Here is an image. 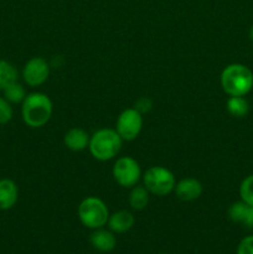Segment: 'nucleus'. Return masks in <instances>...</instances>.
I'll use <instances>...</instances> for the list:
<instances>
[{"mask_svg":"<svg viewBox=\"0 0 253 254\" xmlns=\"http://www.w3.org/2000/svg\"><path fill=\"white\" fill-rule=\"evenodd\" d=\"M22 121L30 128H41L52 116V102L45 93L34 92L25 97L21 107Z\"/></svg>","mask_w":253,"mask_h":254,"instance_id":"nucleus-1","label":"nucleus"},{"mask_svg":"<svg viewBox=\"0 0 253 254\" xmlns=\"http://www.w3.org/2000/svg\"><path fill=\"white\" fill-rule=\"evenodd\" d=\"M221 86L230 97H245L253 88V72L242 64H228L221 73Z\"/></svg>","mask_w":253,"mask_h":254,"instance_id":"nucleus-2","label":"nucleus"},{"mask_svg":"<svg viewBox=\"0 0 253 254\" xmlns=\"http://www.w3.org/2000/svg\"><path fill=\"white\" fill-rule=\"evenodd\" d=\"M123 144L116 129H101L89 138L88 148L92 156L99 161H108L119 154Z\"/></svg>","mask_w":253,"mask_h":254,"instance_id":"nucleus-3","label":"nucleus"},{"mask_svg":"<svg viewBox=\"0 0 253 254\" xmlns=\"http://www.w3.org/2000/svg\"><path fill=\"white\" fill-rule=\"evenodd\" d=\"M78 217L87 228L98 230L108 223L109 211L101 198L89 196L79 203Z\"/></svg>","mask_w":253,"mask_h":254,"instance_id":"nucleus-4","label":"nucleus"},{"mask_svg":"<svg viewBox=\"0 0 253 254\" xmlns=\"http://www.w3.org/2000/svg\"><path fill=\"white\" fill-rule=\"evenodd\" d=\"M144 186L150 193L156 196H166L175 189V176L164 166H151L143 176Z\"/></svg>","mask_w":253,"mask_h":254,"instance_id":"nucleus-5","label":"nucleus"},{"mask_svg":"<svg viewBox=\"0 0 253 254\" xmlns=\"http://www.w3.org/2000/svg\"><path fill=\"white\" fill-rule=\"evenodd\" d=\"M112 174H113L114 180L121 186L133 188L140 180L141 170L135 159L130 156H123L114 163Z\"/></svg>","mask_w":253,"mask_h":254,"instance_id":"nucleus-6","label":"nucleus"},{"mask_svg":"<svg viewBox=\"0 0 253 254\" xmlns=\"http://www.w3.org/2000/svg\"><path fill=\"white\" fill-rule=\"evenodd\" d=\"M143 128V114L135 108H128L119 114L116 130L123 140H134Z\"/></svg>","mask_w":253,"mask_h":254,"instance_id":"nucleus-7","label":"nucleus"},{"mask_svg":"<svg viewBox=\"0 0 253 254\" xmlns=\"http://www.w3.org/2000/svg\"><path fill=\"white\" fill-rule=\"evenodd\" d=\"M50 74V64L42 57H32L22 68V78L30 87H39L47 81Z\"/></svg>","mask_w":253,"mask_h":254,"instance_id":"nucleus-8","label":"nucleus"},{"mask_svg":"<svg viewBox=\"0 0 253 254\" xmlns=\"http://www.w3.org/2000/svg\"><path fill=\"white\" fill-rule=\"evenodd\" d=\"M174 191L181 201H193L202 193V185L196 179L185 178L176 184Z\"/></svg>","mask_w":253,"mask_h":254,"instance_id":"nucleus-9","label":"nucleus"},{"mask_svg":"<svg viewBox=\"0 0 253 254\" xmlns=\"http://www.w3.org/2000/svg\"><path fill=\"white\" fill-rule=\"evenodd\" d=\"M19 198V189L11 179H0V211L14 207Z\"/></svg>","mask_w":253,"mask_h":254,"instance_id":"nucleus-10","label":"nucleus"},{"mask_svg":"<svg viewBox=\"0 0 253 254\" xmlns=\"http://www.w3.org/2000/svg\"><path fill=\"white\" fill-rule=\"evenodd\" d=\"M228 217L236 223H242L248 228H253V206L242 200L232 203L228 208Z\"/></svg>","mask_w":253,"mask_h":254,"instance_id":"nucleus-11","label":"nucleus"},{"mask_svg":"<svg viewBox=\"0 0 253 254\" xmlns=\"http://www.w3.org/2000/svg\"><path fill=\"white\" fill-rule=\"evenodd\" d=\"M91 245L93 246L94 250L107 253L116 248L117 238L114 236V232H112V231L98 228L91 235Z\"/></svg>","mask_w":253,"mask_h":254,"instance_id":"nucleus-12","label":"nucleus"},{"mask_svg":"<svg viewBox=\"0 0 253 254\" xmlns=\"http://www.w3.org/2000/svg\"><path fill=\"white\" fill-rule=\"evenodd\" d=\"M63 143L72 151H82L88 146L89 135L81 128H72L64 134Z\"/></svg>","mask_w":253,"mask_h":254,"instance_id":"nucleus-13","label":"nucleus"},{"mask_svg":"<svg viewBox=\"0 0 253 254\" xmlns=\"http://www.w3.org/2000/svg\"><path fill=\"white\" fill-rule=\"evenodd\" d=\"M134 216L133 213L126 210L118 211L113 215L109 216L108 226L109 230L114 233H124L128 232L134 226Z\"/></svg>","mask_w":253,"mask_h":254,"instance_id":"nucleus-14","label":"nucleus"},{"mask_svg":"<svg viewBox=\"0 0 253 254\" xmlns=\"http://www.w3.org/2000/svg\"><path fill=\"white\" fill-rule=\"evenodd\" d=\"M227 111L235 118H243L250 112V104L245 97L231 96L227 101Z\"/></svg>","mask_w":253,"mask_h":254,"instance_id":"nucleus-15","label":"nucleus"},{"mask_svg":"<svg viewBox=\"0 0 253 254\" xmlns=\"http://www.w3.org/2000/svg\"><path fill=\"white\" fill-rule=\"evenodd\" d=\"M149 191L145 186H134L129 195V203L131 208L136 211H141L148 206L149 203Z\"/></svg>","mask_w":253,"mask_h":254,"instance_id":"nucleus-16","label":"nucleus"},{"mask_svg":"<svg viewBox=\"0 0 253 254\" xmlns=\"http://www.w3.org/2000/svg\"><path fill=\"white\" fill-rule=\"evenodd\" d=\"M2 93H4V98L6 99L10 104L22 103L25 97L27 96L26 92H25L24 86H22L21 83H19L17 81L12 82L9 86L5 87V88L2 89Z\"/></svg>","mask_w":253,"mask_h":254,"instance_id":"nucleus-17","label":"nucleus"},{"mask_svg":"<svg viewBox=\"0 0 253 254\" xmlns=\"http://www.w3.org/2000/svg\"><path fill=\"white\" fill-rule=\"evenodd\" d=\"M15 81H17V69L10 62L0 60V91Z\"/></svg>","mask_w":253,"mask_h":254,"instance_id":"nucleus-18","label":"nucleus"},{"mask_svg":"<svg viewBox=\"0 0 253 254\" xmlns=\"http://www.w3.org/2000/svg\"><path fill=\"white\" fill-rule=\"evenodd\" d=\"M240 196L243 202L253 206V174L242 181L240 186Z\"/></svg>","mask_w":253,"mask_h":254,"instance_id":"nucleus-19","label":"nucleus"},{"mask_svg":"<svg viewBox=\"0 0 253 254\" xmlns=\"http://www.w3.org/2000/svg\"><path fill=\"white\" fill-rule=\"evenodd\" d=\"M12 119V107L4 97L0 96V126L9 123Z\"/></svg>","mask_w":253,"mask_h":254,"instance_id":"nucleus-20","label":"nucleus"},{"mask_svg":"<svg viewBox=\"0 0 253 254\" xmlns=\"http://www.w3.org/2000/svg\"><path fill=\"white\" fill-rule=\"evenodd\" d=\"M237 254H253V236H247L240 242Z\"/></svg>","mask_w":253,"mask_h":254,"instance_id":"nucleus-21","label":"nucleus"},{"mask_svg":"<svg viewBox=\"0 0 253 254\" xmlns=\"http://www.w3.org/2000/svg\"><path fill=\"white\" fill-rule=\"evenodd\" d=\"M151 107H153V102H151V99L148 98V97H141V98H139L138 101L135 102V107H134V108L143 114V113H148V112L151 109Z\"/></svg>","mask_w":253,"mask_h":254,"instance_id":"nucleus-22","label":"nucleus"},{"mask_svg":"<svg viewBox=\"0 0 253 254\" xmlns=\"http://www.w3.org/2000/svg\"><path fill=\"white\" fill-rule=\"evenodd\" d=\"M250 39L253 41V26L251 27V30H250Z\"/></svg>","mask_w":253,"mask_h":254,"instance_id":"nucleus-23","label":"nucleus"},{"mask_svg":"<svg viewBox=\"0 0 253 254\" xmlns=\"http://www.w3.org/2000/svg\"><path fill=\"white\" fill-rule=\"evenodd\" d=\"M160 254H166V253H160Z\"/></svg>","mask_w":253,"mask_h":254,"instance_id":"nucleus-24","label":"nucleus"}]
</instances>
